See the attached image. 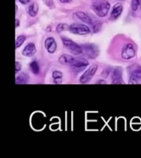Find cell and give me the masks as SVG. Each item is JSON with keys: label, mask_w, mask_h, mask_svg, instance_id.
<instances>
[{"label": "cell", "mask_w": 141, "mask_h": 158, "mask_svg": "<svg viewBox=\"0 0 141 158\" xmlns=\"http://www.w3.org/2000/svg\"><path fill=\"white\" fill-rule=\"evenodd\" d=\"M112 83L114 84H123V69L121 67L115 68L112 74Z\"/></svg>", "instance_id": "obj_9"}, {"label": "cell", "mask_w": 141, "mask_h": 158, "mask_svg": "<svg viewBox=\"0 0 141 158\" xmlns=\"http://www.w3.org/2000/svg\"><path fill=\"white\" fill-rule=\"evenodd\" d=\"M75 15L79 19L88 24H92V21L91 18L83 12H77L75 14Z\"/></svg>", "instance_id": "obj_13"}, {"label": "cell", "mask_w": 141, "mask_h": 158, "mask_svg": "<svg viewBox=\"0 0 141 158\" xmlns=\"http://www.w3.org/2000/svg\"><path fill=\"white\" fill-rule=\"evenodd\" d=\"M110 8V4L107 0L96 1L92 5V9L97 16L104 17L107 16Z\"/></svg>", "instance_id": "obj_1"}, {"label": "cell", "mask_w": 141, "mask_h": 158, "mask_svg": "<svg viewBox=\"0 0 141 158\" xmlns=\"http://www.w3.org/2000/svg\"><path fill=\"white\" fill-rule=\"evenodd\" d=\"M19 26V20L17 18H16L15 19V27L16 28L18 27Z\"/></svg>", "instance_id": "obj_24"}, {"label": "cell", "mask_w": 141, "mask_h": 158, "mask_svg": "<svg viewBox=\"0 0 141 158\" xmlns=\"http://www.w3.org/2000/svg\"><path fill=\"white\" fill-rule=\"evenodd\" d=\"M62 3H68L71 2L72 0H59Z\"/></svg>", "instance_id": "obj_25"}, {"label": "cell", "mask_w": 141, "mask_h": 158, "mask_svg": "<svg viewBox=\"0 0 141 158\" xmlns=\"http://www.w3.org/2000/svg\"><path fill=\"white\" fill-rule=\"evenodd\" d=\"M29 81V77L27 74L24 73L16 74V84H24L27 83Z\"/></svg>", "instance_id": "obj_14"}, {"label": "cell", "mask_w": 141, "mask_h": 158, "mask_svg": "<svg viewBox=\"0 0 141 158\" xmlns=\"http://www.w3.org/2000/svg\"><path fill=\"white\" fill-rule=\"evenodd\" d=\"M21 69V64L18 61L15 62V73L16 74L18 72H19Z\"/></svg>", "instance_id": "obj_22"}, {"label": "cell", "mask_w": 141, "mask_h": 158, "mask_svg": "<svg viewBox=\"0 0 141 158\" xmlns=\"http://www.w3.org/2000/svg\"><path fill=\"white\" fill-rule=\"evenodd\" d=\"M39 10V6L36 2H33L29 6L27 12L31 17L36 16Z\"/></svg>", "instance_id": "obj_15"}, {"label": "cell", "mask_w": 141, "mask_h": 158, "mask_svg": "<svg viewBox=\"0 0 141 158\" xmlns=\"http://www.w3.org/2000/svg\"><path fill=\"white\" fill-rule=\"evenodd\" d=\"M25 40H26V37L24 35H19V36H18L15 41L16 48L21 47L23 44V43L25 42Z\"/></svg>", "instance_id": "obj_19"}, {"label": "cell", "mask_w": 141, "mask_h": 158, "mask_svg": "<svg viewBox=\"0 0 141 158\" xmlns=\"http://www.w3.org/2000/svg\"><path fill=\"white\" fill-rule=\"evenodd\" d=\"M30 69H31V72L34 75H37V74L39 73V67L38 63L36 61H32L30 63Z\"/></svg>", "instance_id": "obj_20"}, {"label": "cell", "mask_w": 141, "mask_h": 158, "mask_svg": "<svg viewBox=\"0 0 141 158\" xmlns=\"http://www.w3.org/2000/svg\"><path fill=\"white\" fill-rule=\"evenodd\" d=\"M45 46L49 53H54L57 49V44L54 38L48 37L45 41Z\"/></svg>", "instance_id": "obj_11"}, {"label": "cell", "mask_w": 141, "mask_h": 158, "mask_svg": "<svg viewBox=\"0 0 141 158\" xmlns=\"http://www.w3.org/2000/svg\"><path fill=\"white\" fill-rule=\"evenodd\" d=\"M98 69V66L96 64L92 65L85 72L81 75L80 78V81L81 84H86L92 78Z\"/></svg>", "instance_id": "obj_7"}, {"label": "cell", "mask_w": 141, "mask_h": 158, "mask_svg": "<svg viewBox=\"0 0 141 158\" xmlns=\"http://www.w3.org/2000/svg\"><path fill=\"white\" fill-rule=\"evenodd\" d=\"M91 1H96V0H91Z\"/></svg>", "instance_id": "obj_27"}, {"label": "cell", "mask_w": 141, "mask_h": 158, "mask_svg": "<svg viewBox=\"0 0 141 158\" xmlns=\"http://www.w3.org/2000/svg\"><path fill=\"white\" fill-rule=\"evenodd\" d=\"M62 40L64 46L72 54L74 55H78L83 53V50L81 47L78 46L77 44L74 43L72 40L66 37H62Z\"/></svg>", "instance_id": "obj_4"}, {"label": "cell", "mask_w": 141, "mask_h": 158, "mask_svg": "<svg viewBox=\"0 0 141 158\" xmlns=\"http://www.w3.org/2000/svg\"><path fill=\"white\" fill-rule=\"evenodd\" d=\"M131 8L133 11L141 9V0H131Z\"/></svg>", "instance_id": "obj_18"}, {"label": "cell", "mask_w": 141, "mask_h": 158, "mask_svg": "<svg viewBox=\"0 0 141 158\" xmlns=\"http://www.w3.org/2000/svg\"><path fill=\"white\" fill-rule=\"evenodd\" d=\"M118 1H124V0H118Z\"/></svg>", "instance_id": "obj_26"}, {"label": "cell", "mask_w": 141, "mask_h": 158, "mask_svg": "<svg viewBox=\"0 0 141 158\" xmlns=\"http://www.w3.org/2000/svg\"><path fill=\"white\" fill-rule=\"evenodd\" d=\"M83 53L89 58L95 59L99 55V50L98 47L94 44H85L81 46Z\"/></svg>", "instance_id": "obj_5"}, {"label": "cell", "mask_w": 141, "mask_h": 158, "mask_svg": "<svg viewBox=\"0 0 141 158\" xmlns=\"http://www.w3.org/2000/svg\"><path fill=\"white\" fill-rule=\"evenodd\" d=\"M123 10V6L121 3H116L113 7L110 13V19L111 20H115L118 19L121 15Z\"/></svg>", "instance_id": "obj_10"}, {"label": "cell", "mask_w": 141, "mask_h": 158, "mask_svg": "<svg viewBox=\"0 0 141 158\" xmlns=\"http://www.w3.org/2000/svg\"><path fill=\"white\" fill-rule=\"evenodd\" d=\"M130 82L131 84H141V66L138 64H134L129 68Z\"/></svg>", "instance_id": "obj_2"}, {"label": "cell", "mask_w": 141, "mask_h": 158, "mask_svg": "<svg viewBox=\"0 0 141 158\" xmlns=\"http://www.w3.org/2000/svg\"><path fill=\"white\" fill-rule=\"evenodd\" d=\"M69 31L76 35H85L89 34L91 32V30L85 24L74 23L69 26Z\"/></svg>", "instance_id": "obj_6"}, {"label": "cell", "mask_w": 141, "mask_h": 158, "mask_svg": "<svg viewBox=\"0 0 141 158\" xmlns=\"http://www.w3.org/2000/svg\"><path fill=\"white\" fill-rule=\"evenodd\" d=\"M88 65L89 63L85 58L72 57L69 66L71 67L75 72L78 73L84 70Z\"/></svg>", "instance_id": "obj_3"}, {"label": "cell", "mask_w": 141, "mask_h": 158, "mask_svg": "<svg viewBox=\"0 0 141 158\" xmlns=\"http://www.w3.org/2000/svg\"><path fill=\"white\" fill-rule=\"evenodd\" d=\"M135 50L131 44H127L123 48L121 56L124 60H130L135 56Z\"/></svg>", "instance_id": "obj_8"}, {"label": "cell", "mask_w": 141, "mask_h": 158, "mask_svg": "<svg viewBox=\"0 0 141 158\" xmlns=\"http://www.w3.org/2000/svg\"><path fill=\"white\" fill-rule=\"evenodd\" d=\"M36 48L35 45L33 43H29L24 48L22 51V54L25 56L31 57L36 53Z\"/></svg>", "instance_id": "obj_12"}, {"label": "cell", "mask_w": 141, "mask_h": 158, "mask_svg": "<svg viewBox=\"0 0 141 158\" xmlns=\"http://www.w3.org/2000/svg\"><path fill=\"white\" fill-rule=\"evenodd\" d=\"M18 1L22 4H27L30 1V0H18Z\"/></svg>", "instance_id": "obj_23"}, {"label": "cell", "mask_w": 141, "mask_h": 158, "mask_svg": "<svg viewBox=\"0 0 141 158\" xmlns=\"http://www.w3.org/2000/svg\"><path fill=\"white\" fill-rule=\"evenodd\" d=\"M56 30H57V32L58 33H61V32L69 30V26L68 24H59L57 26Z\"/></svg>", "instance_id": "obj_21"}, {"label": "cell", "mask_w": 141, "mask_h": 158, "mask_svg": "<svg viewBox=\"0 0 141 158\" xmlns=\"http://www.w3.org/2000/svg\"><path fill=\"white\" fill-rule=\"evenodd\" d=\"M73 56L67 55V54H63L59 59V62L61 64L63 65H69V64L71 61V60Z\"/></svg>", "instance_id": "obj_16"}, {"label": "cell", "mask_w": 141, "mask_h": 158, "mask_svg": "<svg viewBox=\"0 0 141 158\" xmlns=\"http://www.w3.org/2000/svg\"><path fill=\"white\" fill-rule=\"evenodd\" d=\"M62 73L59 70H55L53 72V78H54L55 84H61L62 82Z\"/></svg>", "instance_id": "obj_17"}]
</instances>
